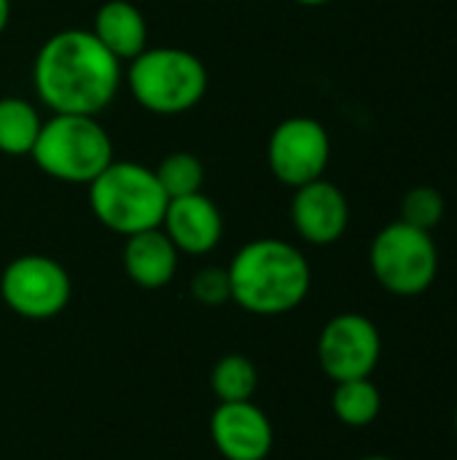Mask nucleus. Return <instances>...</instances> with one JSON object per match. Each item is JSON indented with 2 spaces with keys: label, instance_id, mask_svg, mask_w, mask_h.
Instances as JSON below:
<instances>
[{
  "label": "nucleus",
  "instance_id": "5701e85b",
  "mask_svg": "<svg viewBox=\"0 0 457 460\" xmlns=\"http://www.w3.org/2000/svg\"><path fill=\"white\" fill-rule=\"evenodd\" d=\"M358 460H396V458H388V456H366V458H358Z\"/></svg>",
  "mask_w": 457,
  "mask_h": 460
},
{
  "label": "nucleus",
  "instance_id": "7ed1b4c3",
  "mask_svg": "<svg viewBox=\"0 0 457 460\" xmlns=\"http://www.w3.org/2000/svg\"><path fill=\"white\" fill-rule=\"evenodd\" d=\"M124 81L135 102L154 116H180L194 111L207 94L205 62L180 46H148L127 62Z\"/></svg>",
  "mask_w": 457,
  "mask_h": 460
},
{
  "label": "nucleus",
  "instance_id": "f3484780",
  "mask_svg": "<svg viewBox=\"0 0 457 460\" xmlns=\"http://www.w3.org/2000/svg\"><path fill=\"white\" fill-rule=\"evenodd\" d=\"M210 388L218 402H250L259 388V369L242 353H229L215 361L210 372Z\"/></svg>",
  "mask_w": 457,
  "mask_h": 460
},
{
  "label": "nucleus",
  "instance_id": "1a4fd4ad",
  "mask_svg": "<svg viewBox=\"0 0 457 460\" xmlns=\"http://www.w3.org/2000/svg\"><path fill=\"white\" fill-rule=\"evenodd\" d=\"M382 356V337L372 318L361 313L334 315L318 337V364L334 383L372 377Z\"/></svg>",
  "mask_w": 457,
  "mask_h": 460
},
{
  "label": "nucleus",
  "instance_id": "0eeeda50",
  "mask_svg": "<svg viewBox=\"0 0 457 460\" xmlns=\"http://www.w3.org/2000/svg\"><path fill=\"white\" fill-rule=\"evenodd\" d=\"M0 296L11 313L27 321H48L57 318L70 296L73 283L67 270L40 253H24L5 264L0 275Z\"/></svg>",
  "mask_w": 457,
  "mask_h": 460
},
{
  "label": "nucleus",
  "instance_id": "20e7f679",
  "mask_svg": "<svg viewBox=\"0 0 457 460\" xmlns=\"http://www.w3.org/2000/svg\"><path fill=\"white\" fill-rule=\"evenodd\" d=\"M30 156L48 178L89 186L113 162V140L97 116L51 113L40 124Z\"/></svg>",
  "mask_w": 457,
  "mask_h": 460
},
{
  "label": "nucleus",
  "instance_id": "6ab92c4d",
  "mask_svg": "<svg viewBox=\"0 0 457 460\" xmlns=\"http://www.w3.org/2000/svg\"><path fill=\"white\" fill-rule=\"evenodd\" d=\"M444 210H447L444 194L428 183L412 186L401 199V221L409 226H417L423 232H434L442 224Z\"/></svg>",
  "mask_w": 457,
  "mask_h": 460
},
{
  "label": "nucleus",
  "instance_id": "9b49d317",
  "mask_svg": "<svg viewBox=\"0 0 457 460\" xmlns=\"http://www.w3.org/2000/svg\"><path fill=\"white\" fill-rule=\"evenodd\" d=\"M291 224L296 234L310 245L323 248L339 243L350 224V205L345 191L326 178L294 189Z\"/></svg>",
  "mask_w": 457,
  "mask_h": 460
},
{
  "label": "nucleus",
  "instance_id": "f03ea898",
  "mask_svg": "<svg viewBox=\"0 0 457 460\" xmlns=\"http://www.w3.org/2000/svg\"><path fill=\"white\" fill-rule=\"evenodd\" d=\"M232 302L245 313L275 318L296 310L312 286L307 256L280 237H259L245 243L229 261Z\"/></svg>",
  "mask_w": 457,
  "mask_h": 460
},
{
  "label": "nucleus",
  "instance_id": "ddd939ff",
  "mask_svg": "<svg viewBox=\"0 0 457 460\" xmlns=\"http://www.w3.org/2000/svg\"><path fill=\"white\" fill-rule=\"evenodd\" d=\"M178 261H180L178 248L170 243V237L159 226L127 237L124 251H121V264H124L127 278L135 286L148 288V291L164 288L175 278Z\"/></svg>",
  "mask_w": 457,
  "mask_h": 460
},
{
  "label": "nucleus",
  "instance_id": "423d86ee",
  "mask_svg": "<svg viewBox=\"0 0 457 460\" xmlns=\"http://www.w3.org/2000/svg\"><path fill=\"white\" fill-rule=\"evenodd\" d=\"M369 270L388 294L412 299L434 286L439 275V248L431 232L399 218L374 234L369 245Z\"/></svg>",
  "mask_w": 457,
  "mask_h": 460
},
{
  "label": "nucleus",
  "instance_id": "2eb2a0df",
  "mask_svg": "<svg viewBox=\"0 0 457 460\" xmlns=\"http://www.w3.org/2000/svg\"><path fill=\"white\" fill-rule=\"evenodd\" d=\"M40 124L43 119L32 102L22 97H0V154L30 156Z\"/></svg>",
  "mask_w": 457,
  "mask_h": 460
},
{
  "label": "nucleus",
  "instance_id": "a211bd4d",
  "mask_svg": "<svg viewBox=\"0 0 457 460\" xmlns=\"http://www.w3.org/2000/svg\"><path fill=\"white\" fill-rule=\"evenodd\" d=\"M154 172H156V181L164 189L167 199H178V197L197 194L205 186V167L189 151H172V154H167Z\"/></svg>",
  "mask_w": 457,
  "mask_h": 460
},
{
  "label": "nucleus",
  "instance_id": "412c9836",
  "mask_svg": "<svg viewBox=\"0 0 457 460\" xmlns=\"http://www.w3.org/2000/svg\"><path fill=\"white\" fill-rule=\"evenodd\" d=\"M8 22H11V0H0V35L5 32Z\"/></svg>",
  "mask_w": 457,
  "mask_h": 460
},
{
  "label": "nucleus",
  "instance_id": "f257e3e1",
  "mask_svg": "<svg viewBox=\"0 0 457 460\" xmlns=\"http://www.w3.org/2000/svg\"><path fill=\"white\" fill-rule=\"evenodd\" d=\"M124 65L92 30H59L43 40L32 62V86L51 113L100 116L116 100Z\"/></svg>",
  "mask_w": 457,
  "mask_h": 460
},
{
  "label": "nucleus",
  "instance_id": "b1692460",
  "mask_svg": "<svg viewBox=\"0 0 457 460\" xmlns=\"http://www.w3.org/2000/svg\"><path fill=\"white\" fill-rule=\"evenodd\" d=\"M455 434H457V407H455Z\"/></svg>",
  "mask_w": 457,
  "mask_h": 460
},
{
  "label": "nucleus",
  "instance_id": "4be33fe9",
  "mask_svg": "<svg viewBox=\"0 0 457 460\" xmlns=\"http://www.w3.org/2000/svg\"><path fill=\"white\" fill-rule=\"evenodd\" d=\"M296 5H304V8H321V5H329L334 0H294Z\"/></svg>",
  "mask_w": 457,
  "mask_h": 460
},
{
  "label": "nucleus",
  "instance_id": "39448f33",
  "mask_svg": "<svg viewBox=\"0 0 457 460\" xmlns=\"http://www.w3.org/2000/svg\"><path fill=\"white\" fill-rule=\"evenodd\" d=\"M167 202L156 172L137 162L113 159L89 183V208L94 218L121 237L162 226Z\"/></svg>",
  "mask_w": 457,
  "mask_h": 460
},
{
  "label": "nucleus",
  "instance_id": "dca6fc26",
  "mask_svg": "<svg viewBox=\"0 0 457 460\" xmlns=\"http://www.w3.org/2000/svg\"><path fill=\"white\" fill-rule=\"evenodd\" d=\"M331 410L339 423H345L350 429H366L380 418L382 394L369 377L334 383Z\"/></svg>",
  "mask_w": 457,
  "mask_h": 460
},
{
  "label": "nucleus",
  "instance_id": "aec40b11",
  "mask_svg": "<svg viewBox=\"0 0 457 460\" xmlns=\"http://www.w3.org/2000/svg\"><path fill=\"white\" fill-rule=\"evenodd\" d=\"M191 296L205 305V307H218L224 302H232V283H229V270L226 267H202L199 272H194L191 283H189Z\"/></svg>",
  "mask_w": 457,
  "mask_h": 460
},
{
  "label": "nucleus",
  "instance_id": "f8f14e48",
  "mask_svg": "<svg viewBox=\"0 0 457 460\" xmlns=\"http://www.w3.org/2000/svg\"><path fill=\"white\" fill-rule=\"evenodd\" d=\"M159 229L170 237L178 253L207 256L224 237V216L207 194L197 191L170 199Z\"/></svg>",
  "mask_w": 457,
  "mask_h": 460
},
{
  "label": "nucleus",
  "instance_id": "9d476101",
  "mask_svg": "<svg viewBox=\"0 0 457 460\" xmlns=\"http://www.w3.org/2000/svg\"><path fill=\"white\" fill-rule=\"evenodd\" d=\"M210 439L226 460H267L275 429L253 402H218L210 415Z\"/></svg>",
  "mask_w": 457,
  "mask_h": 460
},
{
  "label": "nucleus",
  "instance_id": "6e6552de",
  "mask_svg": "<svg viewBox=\"0 0 457 460\" xmlns=\"http://www.w3.org/2000/svg\"><path fill=\"white\" fill-rule=\"evenodd\" d=\"M331 162V135L312 116L283 119L267 143L269 172L288 189L323 178Z\"/></svg>",
  "mask_w": 457,
  "mask_h": 460
},
{
  "label": "nucleus",
  "instance_id": "4468645a",
  "mask_svg": "<svg viewBox=\"0 0 457 460\" xmlns=\"http://www.w3.org/2000/svg\"><path fill=\"white\" fill-rule=\"evenodd\" d=\"M92 35L124 65L148 49V22L129 0H105L92 24Z\"/></svg>",
  "mask_w": 457,
  "mask_h": 460
}]
</instances>
